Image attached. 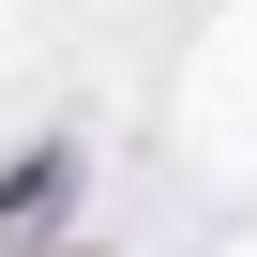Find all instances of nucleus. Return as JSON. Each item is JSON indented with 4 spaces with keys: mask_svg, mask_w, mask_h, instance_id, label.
<instances>
[{
    "mask_svg": "<svg viewBox=\"0 0 257 257\" xmlns=\"http://www.w3.org/2000/svg\"><path fill=\"white\" fill-rule=\"evenodd\" d=\"M61 197H76V152H16V167H0V242H46Z\"/></svg>",
    "mask_w": 257,
    "mask_h": 257,
    "instance_id": "obj_1",
    "label": "nucleus"
}]
</instances>
